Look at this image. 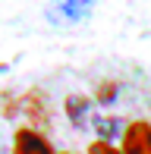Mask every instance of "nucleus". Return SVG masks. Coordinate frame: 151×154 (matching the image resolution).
<instances>
[{
	"mask_svg": "<svg viewBox=\"0 0 151 154\" xmlns=\"http://www.w3.org/2000/svg\"><path fill=\"white\" fill-rule=\"evenodd\" d=\"M98 0H51L47 6V22L54 25H79L91 16Z\"/></svg>",
	"mask_w": 151,
	"mask_h": 154,
	"instance_id": "obj_1",
	"label": "nucleus"
},
{
	"mask_svg": "<svg viewBox=\"0 0 151 154\" xmlns=\"http://www.w3.org/2000/svg\"><path fill=\"white\" fill-rule=\"evenodd\" d=\"M123 154H151V123L135 120L123 132Z\"/></svg>",
	"mask_w": 151,
	"mask_h": 154,
	"instance_id": "obj_2",
	"label": "nucleus"
},
{
	"mask_svg": "<svg viewBox=\"0 0 151 154\" xmlns=\"http://www.w3.org/2000/svg\"><path fill=\"white\" fill-rule=\"evenodd\" d=\"M13 154H51V145H47L44 135H38L35 129H19Z\"/></svg>",
	"mask_w": 151,
	"mask_h": 154,
	"instance_id": "obj_3",
	"label": "nucleus"
},
{
	"mask_svg": "<svg viewBox=\"0 0 151 154\" xmlns=\"http://www.w3.org/2000/svg\"><path fill=\"white\" fill-rule=\"evenodd\" d=\"M94 132H98V142H107V145H110V138H116V135L123 138L126 129H123V123L116 120V116H101V120L94 123Z\"/></svg>",
	"mask_w": 151,
	"mask_h": 154,
	"instance_id": "obj_4",
	"label": "nucleus"
},
{
	"mask_svg": "<svg viewBox=\"0 0 151 154\" xmlns=\"http://www.w3.org/2000/svg\"><path fill=\"white\" fill-rule=\"evenodd\" d=\"M66 110H69L72 126H85V120H88V101L85 97H69V101H66Z\"/></svg>",
	"mask_w": 151,
	"mask_h": 154,
	"instance_id": "obj_5",
	"label": "nucleus"
},
{
	"mask_svg": "<svg viewBox=\"0 0 151 154\" xmlns=\"http://www.w3.org/2000/svg\"><path fill=\"white\" fill-rule=\"evenodd\" d=\"M88 154H123V151H116L113 145H107V142H94L91 148H88Z\"/></svg>",
	"mask_w": 151,
	"mask_h": 154,
	"instance_id": "obj_6",
	"label": "nucleus"
}]
</instances>
